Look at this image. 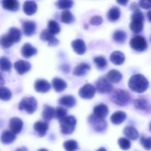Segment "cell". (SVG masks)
I'll return each instance as SVG.
<instances>
[{
  "label": "cell",
  "mask_w": 151,
  "mask_h": 151,
  "mask_svg": "<svg viewBox=\"0 0 151 151\" xmlns=\"http://www.w3.org/2000/svg\"><path fill=\"white\" fill-rule=\"evenodd\" d=\"M130 89L136 93H143L149 88V81L142 74H134L128 82Z\"/></svg>",
  "instance_id": "obj_1"
},
{
  "label": "cell",
  "mask_w": 151,
  "mask_h": 151,
  "mask_svg": "<svg viewBox=\"0 0 151 151\" xmlns=\"http://www.w3.org/2000/svg\"><path fill=\"white\" fill-rule=\"evenodd\" d=\"M111 100L113 103L119 106H125L131 101V96L130 94L124 89H117L113 92L111 96Z\"/></svg>",
  "instance_id": "obj_2"
},
{
  "label": "cell",
  "mask_w": 151,
  "mask_h": 151,
  "mask_svg": "<svg viewBox=\"0 0 151 151\" xmlns=\"http://www.w3.org/2000/svg\"><path fill=\"white\" fill-rule=\"evenodd\" d=\"M144 26V15L142 12L136 11L132 15V22L130 24V28L133 33H141Z\"/></svg>",
  "instance_id": "obj_3"
},
{
  "label": "cell",
  "mask_w": 151,
  "mask_h": 151,
  "mask_svg": "<svg viewBox=\"0 0 151 151\" xmlns=\"http://www.w3.org/2000/svg\"><path fill=\"white\" fill-rule=\"evenodd\" d=\"M61 130L63 134H70L74 132L77 125V119L74 116H67L60 121Z\"/></svg>",
  "instance_id": "obj_4"
},
{
  "label": "cell",
  "mask_w": 151,
  "mask_h": 151,
  "mask_svg": "<svg viewBox=\"0 0 151 151\" xmlns=\"http://www.w3.org/2000/svg\"><path fill=\"white\" fill-rule=\"evenodd\" d=\"M37 108V102L35 97H24L19 104V110L25 111L28 114H32Z\"/></svg>",
  "instance_id": "obj_5"
},
{
  "label": "cell",
  "mask_w": 151,
  "mask_h": 151,
  "mask_svg": "<svg viewBox=\"0 0 151 151\" xmlns=\"http://www.w3.org/2000/svg\"><path fill=\"white\" fill-rule=\"evenodd\" d=\"M90 125L93 127V128L99 133H102L104 132L107 127H108V124L106 122V120L104 119H101L99 117H96L95 115H92L89 117L88 119Z\"/></svg>",
  "instance_id": "obj_6"
},
{
  "label": "cell",
  "mask_w": 151,
  "mask_h": 151,
  "mask_svg": "<svg viewBox=\"0 0 151 151\" xmlns=\"http://www.w3.org/2000/svg\"><path fill=\"white\" fill-rule=\"evenodd\" d=\"M130 45L131 47L136 50V51H145L148 45H147V42H146V39L142 36V35H135L133 36L131 41H130Z\"/></svg>",
  "instance_id": "obj_7"
},
{
  "label": "cell",
  "mask_w": 151,
  "mask_h": 151,
  "mask_svg": "<svg viewBox=\"0 0 151 151\" xmlns=\"http://www.w3.org/2000/svg\"><path fill=\"white\" fill-rule=\"evenodd\" d=\"M96 93V88L94 86H93L92 84H85L78 92V95L81 98L83 99H86V100H90L92 99Z\"/></svg>",
  "instance_id": "obj_8"
},
{
  "label": "cell",
  "mask_w": 151,
  "mask_h": 151,
  "mask_svg": "<svg viewBox=\"0 0 151 151\" xmlns=\"http://www.w3.org/2000/svg\"><path fill=\"white\" fill-rule=\"evenodd\" d=\"M96 90L101 94H107L111 92L112 90V85L111 82L108 81L107 78H100L96 82Z\"/></svg>",
  "instance_id": "obj_9"
},
{
  "label": "cell",
  "mask_w": 151,
  "mask_h": 151,
  "mask_svg": "<svg viewBox=\"0 0 151 151\" xmlns=\"http://www.w3.org/2000/svg\"><path fill=\"white\" fill-rule=\"evenodd\" d=\"M14 68L17 71V73L19 74H24L26 73H28L30 68H31V65L29 64V62L25 61V60H18L14 63Z\"/></svg>",
  "instance_id": "obj_10"
},
{
  "label": "cell",
  "mask_w": 151,
  "mask_h": 151,
  "mask_svg": "<svg viewBox=\"0 0 151 151\" xmlns=\"http://www.w3.org/2000/svg\"><path fill=\"white\" fill-rule=\"evenodd\" d=\"M9 127L13 134H17L20 133L22 130L23 122L19 118H12L10 119V122H9Z\"/></svg>",
  "instance_id": "obj_11"
},
{
  "label": "cell",
  "mask_w": 151,
  "mask_h": 151,
  "mask_svg": "<svg viewBox=\"0 0 151 151\" xmlns=\"http://www.w3.org/2000/svg\"><path fill=\"white\" fill-rule=\"evenodd\" d=\"M40 38L43 41L48 42V44L50 46H56L59 43V40L52 33H50L47 29L42 31V33L40 35Z\"/></svg>",
  "instance_id": "obj_12"
},
{
  "label": "cell",
  "mask_w": 151,
  "mask_h": 151,
  "mask_svg": "<svg viewBox=\"0 0 151 151\" xmlns=\"http://www.w3.org/2000/svg\"><path fill=\"white\" fill-rule=\"evenodd\" d=\"M35 89L38 93H46L51 89V84L45 80H37L35 82Z\"/></svg>",
  "instance_id": "obj_13"
},
{
  "label": "cell",
  "mask_w": 151,
  "mask_h": 151,
  "mask_svg": "<svg viewBox=\"0 0 151 151\" xmlns=\"http://www.w3.org/2000/svg\"><path fill=\"white\" fill-rule=\"evenodd\" d=\"M36 26L33 20H25L22 23V30L27 36H31L32 35H34L36 32Z\"/></svg>",
  "instance_id": "obj_14"
},
{
  "label": "cell",
  "mask_w": 151,
  "mask_h": 151,
  "mask_svg": "<svg viewBox=\"0 0 151 151\" xmlns=\"http://www.w3.org/2000/svg\"><path fill=\"white\" fill-rule=\"evenodd\" d=\"M71 46L74 51L79 55H83L86 51V46L85 42L82 39H76L71 42Z\"/></svg>",
  "instance_id": "obj_15"
},
{
  "label": "cell",
  "mask_w": 151,
  "mask_h": 151,
  "mask_svg": "<svg viewBox=\"0 0 151 151\" xmlns=\"http://www.w3.org/2000/svg\"><path fill=\"white\" fill-rule=\"evenodd\" d=\"M108 114H109V108L104 104H98L93 109V115L101 119H105L108 116Z\"/></svg>",
  "instance_id": "obj_16"
},
{
  "label": "cell",
  "mask_w": 151,
  "mask_h": 151,
  "mask_svg": "<svg viewBox=\"0 0 151 151\" xmlns=\"http://www.w3.org/2000/svg\"><path fill=\"white\" fill-rule=\"evenodd\" d=\"M48 128H49L48 124L44 121H37L34 125V129L40 137H43L45 135L46 132L48 131Z\"/></svg>",
  "instance_id": "obj_17"
},
{
  "label": "cell",
  "mask_w": 151,
  "mask_h": 151,
  "mask_svg": "<svg viewBox=\"0 0 151 151\" xmlns=\"http://www.w3.org/2000/svg\"><path fill=\"white\" fill-rule=\"evenodd\" d=\"M37 10V4L34 1H26L23 4V11L27 15H33Z\"/></svg>",
  "instance_id": "obj_18"
},
{
  "label": "cell",
  "mask_w": 151,
  "mask_h": 151,
  "mask_svg": "<svg viewBox=\"0 0 151 151\" xmlns=\"http://www.w3.org/2000/svg\"><path fill=\"white\" fill-rule=\"evenodd\" d=\"M106 78L108 79V81H109V82H112V83H118V82L122 80L123 75H122V73H121L119 71L114 70V69H113V70H110V71L108 73Z\"/></svg>",
  "instance_id": "obj_19"
},
{
  "label": "cell",
  "mask_w": 151,
  "mask_h": 151,
  "mask_svg": "<svg viewBox=\"0 0 151 151\" xmlns=\"http://www.w3.org/2000/svg\"><path fill=\"white\" fill-rule=\"evenodd\" d=\"M76 103H77L76 98L72 96H64L61 97L59 100V104L61 106L68 107V108L74 107L76 105Z\"/></svg>",
  "instance_id": "obj_20"
},
{
  "label": "cell",
  "mask_w": 151,
  "mask_h": 151,
  "mask_svg": "<svg viewBox=\"0 0 151 151\" xmlns=\"http://www.w3.org/2000/svg\"><path fill=\"white\" fill-rule=\"evenodd\" d=\"M36 52H37L36 49L29 43H25L21 48V54L24 58H27L36 55Z\"/></svg>",
  "instance_id": "obj_21"
},
{
  "label": "cell",
  "mask_w": 151,
  "mask_h": 151,
  "mask_svg": "<svg viewBox=\"0 0 151 151\" xmlns=\"http://www.w3.org/2000/svg\"><path fill=\"white\" fill-rule=\"evenodd\" d=\"M90 70V65L86 63H81L80 65H77L73 70V74L76 76H83L86 74Z\"/></svg>",
  "instance_id": "obj_22"
},
{
  "label": "cell",
  "mask_w": 151,
  "mask_h": 151,
  "mask_svg": "<svg viewBox=\"0 0 151 151\" xmlns=\"http://www.w3.org/2000/svg\"><path fill=\"white\" fill-rule=\"evenodd\" d=\"M126 119V114L125 112L124 111H116L112 114V116L110 117V120L113 124L115 125H120L122 124Z\"/></svg>",
  "instance_id": "obj_23"
},
{
  "label": "cell",
  "mask_w": 151,
  "mask_h": 151,
  "mask_svg": "<svg viewBox=\"0 0 151 151\" xmlns=\"http://www.w3.org/2000/svg\"><path fill=\"white\" fill-rule=\"evenodd\" d=\"M16 139V134H13L12 131H4L2 133L0 140L4 144H11Z\"/></svg>",
  "instance_id": "obj_24"
},
{
  "label": "cell",
  "mask_w": 151,
  "mask_h": 151,
  "mask_svg": "<svg viewBox=\"0 0 151 151\" xmlns=\"http://www.w3.org/2000/svg\"><path fill=\"white\" fill-rule=\"evenodd\" d=\"M125 54L122 53L121 51H114L110 55V61L117 65H122L125 62Z\"/></svg>",
  "instance_id": "obj_25"
},
{
  "label": "cell",
  "mask_w": 151,
  "mask_h": 151,
  "mask_svg": "<svg viewBox=\"0 0 151 151\" xmlns=\"http://www.w3.org/2000/svg\"><path fill=\"white\" fill-rule=\"evenodd\" d=\"M52 85L56 92H62L67 88V83L60 78H54L53 80Z\"/></svg>",
  "instance_id": "obj_26"
},
{
  "label": "cell",
  "mask_w": 151,
  "mask_h": 151,
  "mask_svg": "<svg viewBox=\"0 0 151 151\" xmlns=\"http://www.w3.org/2000/svg\"><path fill=\"white\" fill-rule=\"evenodd\" d=\"M134 105H135V108H137L138 110H142L145 111H148L150 109V105L149 104L148 101L143 97H140L136 99L134 102Z\"/></svg>",
  "instance_id": "obj_27"
},
{
  "label": "cell",
  "mask_w": 151,
  "mask_h": 151,
  "mask_svg": "<svg viewBox=\"0 0 151 151\" xmlns=\"http://www.w3.org/2000/svg\"><path fill=\"white\" fill-rule=\"evenodd\" d=\"M125 135L129 140H136L139 138V132L133 127H126L124 130Z\"/></svg>",
  "instance_id": "obj_28"
},
{
  "label": "cell",
  "mask_w": 151,
  "mask_h": 151,
  "mask_svg": "<svg viewBox=\"0 0 151 151\" xmlns=\"http://www.w3.org/2000/svg\"><path fill=\"white\" fill-rule=\"evenodd\" d=\"M2 5L4 9L9 10V11H17L19 9L20 4L16 0H4L2 2Z\"/></svg>",
  "instance_id": "obj_29"
},
{
  "label": "cell",
  "mask_w": 151,
  "mask_h": 151,
  "mask_svg": "<svg viewBox=\"0 0 151 151\" xmlns=\"http://www.w3.org/2000/svg\"><path fill=\"white\" fill-rule=\"evenodd\" d=\"M42 116H43L44 120H47V121L51 120L53 117H55V110H54V108H53V107H51L49 105H45L44 107Z\"/></svg>",
  "instance_id": "obj_30"
},
{
  "label": "cell",
  "mask_w": 151,
  "mask_h": 151,
  "mask_svg": "<svg viewBox=\"0 0 151 151\" xmlns=\"http://www.w3.org/2000/svg\"><path fill=\"white\" fill-rule=\"evenodd\" d=\"M120 14H121V12H120V9L118 7H112L109 11L107 17L110 21H117V19H119Z\"/></svg>",
  "instance_id": "obj_31"
},
{
  "label": "cell",
  "mask_w": 151,
  "mask_h": 151,
  "mask_svg": "<svg viewBox=\"0 0 151 151\" xmlns=\"http://www.w3.org/2000/svg\"><path fill=\"white\" fill-rule=\"evenodd\" d=\"M8 35H10V37L12 39V41L15 42H18L20 39H21V32L19 28L13 27H11L8 31Z\"/></svg>",
  "instance_id": "obj_32"
},
{
  "label": "cell",
  "mask_w": 151,
  "mask_h": 151,
  "mask_svg": "<svg viewBox=\"0 0 151 151\" xmlns=\"http://www.w3.org/2000/svg\"><path fill=\"white\" fill-rule=\"evenodd\" d=\"M61 19L63 23L65 24H70L72 22H74L75 18L73 16V14L69 11V10H65L61 12Z\"/></svg>",
  "instance_id": "obj_33"
},
{
  "label": "cell",
  "mask_w": 151,
  "mask_h": 151,
  "mask_svg": "<svg viewBox=\"0 0 151 151\" xmlns=\"http://www.w3.org/2000/svg\"><path fill=\"white\" fill-rule=\"evenodd\" d=\"M13 43L14 42L12 41V39L10 37L8 34L4 35L0 37V46L2 48H10Z\"/></svg>",
  "instance_id": "obj_34"
},
{
  "label": "cell",
  "mask_w": 151,
  "mask_h": 151,
  "mask_svg": "<svg viewBox=\"0 0 151 151\" xmlns=\"http://www.w3.org/2000/svg\"><path fill=\"white\" fill-rule=\"evenodd\" d=\"M113 39L115 42L118 43H123L126 40V34L123 30H117L114 33L113 35Z\"/></svg>",
  "instance_id": "obj_35"
},
{
  "label": "cell",
  "mask_w": 151,
  "mask_h": 151,
  "mask_svg": "<svg viewBox=\"0 0 151 151\" xmlns=\"http://www.w3.org/2000/svg\"><path fill=\"white\" fill-rule=\"evenodd\" d=\"M47 30L54 35H57V34L60 33L61 27H60V25L58 24V22H56L55 20H50L48 22V28H47Z\"/></svg>",
  "instance_id": "obj_36"
},
{
  "label": "cell",
  "mask_w": 151,
  "mask_h": 151,
  "mask_svg": "<svg viewBox=\"0 0 151 151\" xmlns=\"http://www.w3.org/2000/svg\"><path fill=\"white\" fill-rule=\"evenodd\" d=\"M0 69L4 72H9L12 69V63L7 58H0Z\"/></svg>",
  "instance_id": "obj_37"
},
{
  "label": "cell",
  "mask_w": 151,
  "mask_h": 151,
  "mask_svg": "<svg viewBox=\"0 0 151 151\" xmlns=\"http://www.w3.org/2000/svg\"><path fill=\"white\" fill-rule=\"evenodd\" d=\"M63 147L66 151H77L78 150V144L74 140H69L65 142Z\"/></svg>",
  "instance_id": "obj_38"
},
{
  "label": "cell",
  "mask_w": 151,
  "mask_h": 151,
  "mask_svg": "<svg viewBox=\"0 0 151 151\" xmlns=\"http://www.w3.org/2000/svg\"><path fill=\"white\" fill-rule=\"evenodd\" d=\"M12 97V92L5 87H0V99L3 101H9Z\"/></svg>",
  "instance_id": "obj_39"
},
{
  "label": "cell",
  "mask_w": 151,
  "mask_h": 151,
  "mask_svg": "<svg viewBox=\"0 0 151 151\" xmlns=\"http://www.w3.org/2000/svg\"><path fill=\"white\" fill-rule=\"evenodd\" d=\"M73 4H74V2L71 0H61V1H58L56 3V5L58 6V8L63 9L64 11L71 8L73 6Z\"/></svg>",
  "instance_id": "obj_40"
},
{
  "label": "cell",
  "mask_w": 151,
  "mask_h": 151,
  "mask_svg": "<svg viewBox=\"0 0 151 151\" xmlns=\"http://www.w3.org/2000/svg\"><path fill=\"white\" fill-rule=\"evenodd\" d=\"M118 145L123 150H128L131 148V142L127 138H120L118 140Z\"/></svg>",
  "instance_id": "obj_41"
},
{
  "label": "cell",
  "mask_w": 151,
  "mask_h": 151,
  "mask_svg": "<svg viewBox=\"0 0 151 151\" xmlns=\"http://www.w3.org/2000/svg\"><path fill=\"white\" fill-rule=\"evenodd\" d=\"M55 117L61 121L67 117V110L64 107H58L55 110Z\"/></svg>",
  "instance_id": "obj_42"
},
{
  "label": "cell",
  "mask_w": 151,
  "mask_h": 151,
  "mask_svg": "<svg viewBox=\"0 0 151 151\" xmlns=\"http://www.w3.org/2000/svg\"><path fill=\"white\" fill-rule=\"evenodd\" d=\"M94 63L97 65V67H99L101 69L105 68L107 66V65H108L107 59L104 57H97V58H94Z\"/></svg>",
  "instance_id": "obj_43"
},
{
  "label": "cell",
  "mask_w": 151,
  "mask_h": 151,
  "mask_svg": "<svg viewBox=\"0 0 151 151\" xmlns=\"http://www.w3.org/2000/svg\"><path fill=\"white\" fill-rule=\"evenodd\" d=\"M141 144L146 150H151V137L142 136L141 138Z\"/></svg>",
  "instance_id": "obj_44"
},
{
  "label": "cell",
  "mask_w": 151,
  "mask_h": 151,
  "mask_svg": "<svg viewBox=\"0 0 151 151\" xmlns=\"http://www.w3.org/2000/svg\"><path fill=\"white\" fill-rule=\"evenodd\" d=\"M90 23L92 25H94V26H99L102 23V18L101 16H93L91 19Z\"/></svg>",
  "instance_id": "obj_45"
},
{
  "label": "cell",
  "mask_w": 151,
  "mask_h": 151,
  "mask_svg": "<svg viewBox=\"0 0 151 151\" xmlns=\"http://www.w3.org/2000/svg\"><path fill=\"white\" fill-rule=\"evenodd\" d=\"M139 6L143 9H150L151 0H141L139 2Z\"/></svg>",
  "instance_id": "obj_46"
},
{
  "label": "cell",
  "mask_w": 151,
  "mask_h": 151,
  "mask_svg": "<svg viewBox=\"0 0 151 151\" xmlns=\"http://www.w3.org/2000/svg\"><path fill=\"white\" fill-rule=\"evenodd\" d=\"M139 4H136V3H133L132 4H131V9L133 10V11H134V12H136V11H139Z\"/></svg>",
  "instance_id": "obj_47"
},
{
  "label": "cell",
  "mask_w": 151,
  "mask_h": 151,
  "mask_svg": "<svg viewBox=\"0 0 151 151\" xmlns=\"http://www.w3.org/2000/svg\"><path fill=\"white\" fill-rule=\"evenodd\" d=\"M4 80L2 74L0 73V86H2V85H4Z\"/></svg>",
  "instance_id": "obj_48"
},
{
  "label": "cell",
  "mask_w": 151,
  "mask_h": 151,
  "mask_svg": "<svg viewBox=\"0 0 151 151\" xmlns=\"http://www.w3.org/2000/svg\"><path fill=\"white\" fill-rule=\"evenodd\" d=\"M15 151H28V150H27V148L22 147V148H19V149H17Z\"/></svg>",
  "instance_id": "obj_49"
},
{
  "label": "cell",
  "mask_w": 151,
  "mask_h": 151,
  "mask_svg": "<svg viewBox=\"0 0 151 151\" xmlns=\"http://www.w3.org/2000/svg\"><path fill=\"white\" fill-rule=\"evenodd\" d=\"M147 15H148V19H149V20H150V21L151 22V10H150V11H149V12H148Z\"/></svg>",
  "instance_id": "obj_50"
},
{
  "label": "cell",
  "mask_w": 151,
  "mask_h": 151,
  "mask_svg": "<svg viewBox=\"0 0 151 151\" xmlns=\"http://www.w3.org/2000/svg\"><path fill=\"white\" fill-rule=\"evenodd\" d=\"M117 3L118 4H123V5H125V4H127V1H117Z\"/></svg>",
  "instance_id": "obj_51"
},
{
  "label": "cell",
  "mask_w": 151,
  "mask_h": 151,
  "mask_svg": "<svg viewBox=\"0 0 151 151\" xmlns=\"http://www.w3.org/2000/svg\"><path fill=\"white\" fill-rule=\"evenodd\" d=\"M97 151H107V150H106L104 148H101V149H99V150H98Z\"/></svg>",
  "instance_id": "obj_52"
},
{
  "label": "cell",
  "mask_w": 151,
  "mask_h": 151,
  "mask_svg": "<svg viewBox=\"0 0 151 151\" xmlns=\"http://www.w3.org/2000/svg\"><path fill=\"white\" fill-rule=\"evenodd\" d=\"M37 151H48L47 150H45V149H40L39 150H37Z\"/></svg>",
  "instance_id": "obj_53"
},
{
  "label": "cell",
  "mask_w": 151,
  "mask_h": 151,
  "mask_svg": "<svg viewBox=\"0 0 151 151\" xmlns=\"http://www.w3.org/2000/svg\"><path fill=\"white\" fill-rule=\"evenodd\" d=\"M150 130L151 131V123H150Z\"/></svg>",
  "instance_id": "obj_54"
},
{
  "label": "cell",
  "mask_w": 151,
  "mask_h": 151,
  "mask_svg": "<svg viewBox=\"0 0 151 151\" xmlns=\"http://www.w3.org/2000/svg\"><path fill=\"white\" fill-rule=\"evenodd\" d=\"M150 40H151V39H150Z\"/></svg>",
  "instance_id": "obj_55"
}]
</instances>
